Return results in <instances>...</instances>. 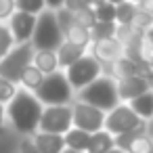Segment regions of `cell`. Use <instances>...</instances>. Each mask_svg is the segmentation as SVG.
Returning a JSON list of instances; mask_svg holds the SVG:
<instances>
[{
  "label": "cell",
  "instance_id": "cell-1",
  "mask_svg": "<svg viewBox=\"0 0 153 153\" xmlns=\"http://www.w3.org/2000/svg\"><path fill=\"white\" fill-rule=\"evenodd\" d=\"M42 111H44L42 103L36 99V94H32L27 90H17L7 107V113H9L15 130L21 134H34L38 130Z\"/></svg>",
  "mask_w": 153,
  "mask_h": 153
},
{
  "label": "cell",
  "instance_id": "cell-2",
  "mask_svg": "<svg viewBox=\"0 0 153 153\" xmlns=\"http://www.w3.org/2000/svg\"><path fill=\"white\" fill-rule=\"evenodd\" d=\"M80 103H86L90 107H97V109L109 113L111 109H115L120 105L115 80L113 78H107V76L97 78L92 84H88L86 88L80 90Z\"/></svg>",
  "mask_w": 153,
  "mask_h": 153
},
{
  "label": "cell",
  "instance_id": "cell-3",
  "mask_svg": "<svg viewBox=\"0 0 153 153\" xmlns=\"http://www.w3.org/2000/svg\"><path fill=\"white\" fill-rule=\"evenodd\" d=\"M30 44L34 46V51H55V53L63 44V32L53 11H42L36 17V30Z\"/></svg>",
  "mask_w": 153,
  "mask_h": 153
},
{
  "label": "cell",
  "instance_id": "cell-4",
  "mask_svg": "<svg viewBox=\"0 0 153 153\" xmlns=\"http://www.w3.org/2000/svg\"><path fill=\"white\" fill-rule=\"evenodd\" d=\"M71 86L65 78V74L55 71L51 76H44V82L36 90V99L44 103L46 107H59V105H69L71 101Z\"/></svg>",
  "mask_w": 153,
  "mask_h": 153
},
{
  "label": "cell",
  "instance_id": "cell-5",
  "mask_svg": "<svg viewBox=\"0 0 153 153\" xmlns=\"http://www.w3.org/2000/svg\"><path fill=\"white\" fill-rule=\"evenodd\" d=\"M34 46L27 44H19L15 46L4 59H0V78H4L7 82L15 84L21 80V74L32 65L34 61Z\"/></svg>",
  "mask_w": 153,
  "mask_h": 153
},
{
  "label": "cell",
  "instance_id": "cell-6",
  "mask_svg": "<svg viewBox=\"0 0 153 153\" xmlns=\"http://www.w3.org/2000/svg\"><path fill=\"white\" fill-rule=\"evenodd\" d=\"M101 69H103V65L92 55H84L80 61H76L71 67H67L65 78H67L71 90L80 92L82 88H86L88 84H92L97 78H101Z\"/></svg>",
  "mask_w": 153,
  "mask_h": 153
},
{
  "label": "cell",
  "instance_id": "cell-7",
  "mask_svg": "<svg viewBox=\"0 0 153 153\" xmlns=\"http://www.w3.org/2000/svg\"><path fill=\"white\" fill-rule=\"evenodd\" d=\"M147 122H143L126 103L124 105H117L115 109H111L105 117V128L111 136H120L124 132H130V130H138V128H145Z\"/></svg>",
  "mask_w": 153,
  "mask_h": 153
},
{
  "label": "cell",
  "instance_id": "cell-8",
  "mask_svg": "<svg viewBox=\"0 0 153 153\" xmlns=\"http://www.w3.org/2000/svg\"><path fill=\"white\" fill-rule=\"evenodd\" d=\"M40 132L46 134H67L74 128V113L69 105H59V107H46L40 117Z\"/></svg>",
  "mask_w": 153,
  "mask_h": 153
},
{
  "label": "cell",
  "instance_id": "cell-9",
  "mask_svg": "<svg viewBox=\"0 0 153 153\" xmlns=\"http://www.w3.org/2000/svg\"><path fill=\"white\" fill-rule=\"evenodd\" d=\"M71 113H74V128H78V130L94 134V132H101L105 128L107 113L101 111V109H97V107H90V105L78 101L71 107Z\"/></svg>",
  "mask_w": 153,
  "mask_h": 153
},
{
  "label": "cell",
  "instance_id": "cell-10",
  "mask_svg": "<svg viewBox=\"0 0 153 153\" xmlns=\"http://www.w3.org/2000/svg\"><path fill=\"white\" fill-rule=\"evenodd\" d=\"M92 57L103 65H115L120 59L126 57V46L117 38H107V40H97L92 42Z\"/></svg>",
  "mask_w": 153,
  "mask_h": 153
},
{
  "label": "cell",
  "instance_id": "cell-11",
  "mask_svg": "<svg viewBox=\"0 0 153 153\" xmlns=\"http://www.w3.org/2000/svg\"><path fill=\"white\" fill-rule=\"evenodd\" d=\"M11 34H13V40L15 44H27L32 42V36H34V30H36V17L34 15H27V13H19L15 11L11 15V25H9Z\"/></svg>",
  "mask_w": 153,
  "mask_h": 153
},
{
  "label": "cell",
  "instance_id": "cell-12",
  "mask_svg": "<svg viewBox=\"0 0 153 153\" xmlns=\"http://www.w3.org/2000/svg\"><path fill=\"white\" fill-rule=\"evenodd\" d=\"M115 88H117V97L120 101H134L136 97L145 94L151 90L149 86V80L143 78V76H134V78H122V80H115Z\"/></svg>",
  "mask_w": 153,
  "mask_h": 153
},
{
  "label": "cell",
  "instance_id": "cell-13",
  "mask_svg": "<svg viewBox=\"0 0 153 153\" xmlns=\"http://www.w3.org/2000/svg\"><path fill=\"white\" fill-rule=\"evenodd\" d=\"M32 143L40 153H63L65 151V140L61 134H46V132H36Z\"/></svg>",
  "mask_w": 153,
  "mask_h": 153
},
{
  "label": "cell",
  "instance_id": "cell-14",
  "mask_svg": "<svg viewBox=\"0 0 153 153\" xmlns=\"http://www.w3.org/2000/svg\"><path fill=\"white\" fill-rule=\"evenodd\" d=\"M32 65H34L42 76H51V74L59 71L57 53H55V51H36V53H34V61H32Z\"/></svg>",
  "mask_w": 153,
  "mask_h": 153
},
{
  "label": "cell",
  "instance_id": "cell-15",
  "mask_svg": "<svg viewBox=\"0 0 153 153\" xmlns=\"http://www.w3.org/2000/svg\"><path fill=\"white\" fill-rule=\"evenodd\" d=\"M86 55V48H80V46H74V44H67L63 40V44L57 48V61H59V67H71L76 61H80L82 57Z\"/></svg>",
  "mask_w": 153,
  "mask_h": 153
},
{
  "label": "cell",
  "instance_id": "cell-16",
  "mask_svg": "<svg viewBox=\"0 0 153 153\" xmlns=\"http://www.w3.org/2000/svg\"><path fill=\"white\" fill-rule=\"evenodd\" d=\"M128 107H130L143 122H151V120H153V90H149V92L136 97L134 101L128 103Z\"/></svg>",
  "mask_w": 153,
  "mask_h": 153
},
{
  "label": "cell",
  "instance_id": "cell-17",
  "mask_svg": "<svg viewBox=\"0 0 153 153\" xmlns=\"http://www.w3.org/2000/svg\"><path fill=\"white\" fill-rule=\"evenodd\" d=\"M63 140H65V149L78 151V153H86L88 143H90V134H88V132H84V130L71 128L67 134H63Z\"/></svg>",
  "mask_w": 153,
  "mask_h": 153
},
{
  "label": "cell",
  "instance_id": "cell-18",
  "mask_svg": "<svg viewBox=\"0 0 153 153\" xmlns=\"http://www.w3.org/2000/svg\"><path fill=\"white\" fill-rule=\"evenodd\" d=\"M111 149H115V143H113V136L107 130L90 134V143H88L86 153H109Z\"/></svg>",
  "mask_w": 153,
  "mask_h": 153
},
{
  "label": "cell",
  "instance_id": "cell-19",
  "mask_svg": "<svg viewBox=\"0 0 153 153\" xmlns=\"http://www.w3.org/2000/svg\"><path fill=\"white\" fill-rule=\"evenodd\" d=\"M63 40H65L67 44L80 46V48H86V46L92 42V38H90V30H84V27H80V25H76V23L63 34Z\"/></svg>",
  "mask_w": 153,
  "mask_h": 153
},
{
  "label": "cell",
  "instance_id": "cell-20",
  "mask_svg": "<svg viewBox=\"0 0 153 153\" xmlns=\"http://www.w3.org/2000/svg\"><path fill=\"white\" fill-rule=\"evenodd\" d=\"M136 15H138V7L130 0H124L115 7V25H132Z\"/></svg>",
  "mask_w": 153,
  "mask_h": 153
},
{
  "label": "cell",
  "instance_id": "cell-21",
  "mask_svg": "<svg viewBox=\"0 0 153 153\" xmlns=\"http://www.w3.org/2000/svg\"><path fill=\"white\" fill-rule=\"evenodd\" d=\"M19 82L25 86V90H27V92H30V90H32V92H36V90L40 88V84L44 82V76H42L34 65H30V67L21 74V80H19Z\"/></svg>",
  "mask_w": 153,
  "mask_h": 153
},
{
  "label": "cell",
  "instance_id": "cell-22",
  "mask_svg": "<svg viewBox=\"0 0 153 153\" xmlns=\"http://www.w3.org/2000/svg\"><path fill=\"white\" fill-rule=\"evenodd\" d=\"M115 32H117V25L115 23H94L92 30H90V38L92 42L97 40H107V38H115Z\"/></svg>",
  "mask_w": 153,
  "mask_h": 153
},
{
  "label": "cell",
  "instance_id": "cell-23",
  "mask_svg": "<svg viewBox=\"0 0 153 153\" xmlns=\"http://www.w3.org/2000/svg\"><path fill=\"white\" fill-rule=\"evenodd\" d=\"M92 9H94V17L99 23H115V7L113 4L103 0V2L94 4Z\"/></svg>",
  "mask_w": 153,
  "mask_h": 153
},
{
  "label": "cell",
  "instance_id": "cell-24",
  "mask_svg": "<svg viewBox=\"0 0 153 153\" xmlns=\"http://www.w3.org/2000/svg\"><path fill=\"white\" fill-rule=\"evenodd\" d=\"M44 0H15V9L19 13H27V15H34L38 17L42 11H44Z\"/></svg>",
  "mask_w": 153,
  "mask_h": 153
},
{
  "label": "cell",
  "instance_id": "cell-25",
  "mask_svg": "<svg viewBox=\"0 0 153 153\" xmlns=\"http://www.w3.org/2000/svg\"><path fill=\"white\" fill-rule=\"evenodd\" d=\"M74 23L84 27V30H92V25L97 23V17H94V9H84V11H78L74 13Z\"/></svg>",
  "mask_w": 153,
  "mask_h": 153
},
{
  "label": "cell",
  "instance_id": "cell-26",
  "mask_svg": "<svg viewBox=\"0 0 153 153\" xmlns=\"http://www.w3.org/2000/svg\"><path fill=\"white\" fill-rule=\"evenodd\" d=\"M126 153H153V138L147 134H140L138 138L132 140Z\"/></svg>",
  "mask_w": 153,
  "mask_h": 153
},
{
  "label": "cell",
  "instance_id": "cell-27",
  "mask_svg": "<svg viewBox=\"0 0 153 153\" xmlns=\"http://www.w3.org/2000/svg\"><path fill=\"white\" fill-rule=\"evenodd\" d=\"M13 44H15V40H13L11 30H9L7 25L0 23V59H4V57L13 51Z\"/></svg>",
  "mask_w": 153,
  "mask_h": 153
},
{
  "label": "cell",
  "instance_id": "cell-28",
  "mask_svg": "<svg viewBox=\"0 0 153 153\" xmlns=\"http://www.w3.org/2000/svg\"><path fill=\"white\" fill-rule=\"evenodd\" d=\"M57 23H59V27H61V32L65 34L71 25H74V13H69L67 9H59L57 13Z\"/></svg>",
  "mask_w": 153,
  "mask_h": 153
},
{
  "label": "cell",
  "instance_id": "cell-29",
  "mask_svg": "<svg viewBox=\"0 0 153 153\" xmlns=\"http://www.w3.org/2000/svg\"><path fill=\"white\" fill-rule=\"evenodd\" d=\"M15 84H11V82H7L4 78H0V105L2 103H11V99L15 97Z\"/></svg>",
  "mask_w": 153,
  "mask_h": 153
},
{
  "label": "cell",
  "instance_id": "cell-30",
  "mask_svg": "<svg viewBox=\"0 0 153 153\" xmlns=\"http://www.w3.org/2000/svg\"><path fill=\"white\" fill-rule=\"evenodd\" d=\"M90 7H92V0H65V4H63V9H67L69 13H78V11H84Z\"/></svg>",
  "mask_w": 153,
  "mask_h": 153
},
{
  "label": "cell",
  "instance_id": "cell-31",
  "mask_svg": "<svg viewBox=\"0 0 153 153\" xmlns=\"http://www.w3.org/2000/svg\"><path fill=\"white\" fill-rule=\"evenodd\" d=\"M15 13V0H0V21L9 19Z\"/></svg>",
  "mask_w": 153,
  "mask_h": 153
},
{
  "label": "cell",
  "instance_id": "cell-32",
  "mask_svg": "<svg viewBox=\"0 0 153 153\" xmlns=\"http://www.w3.org/2000/svg\"><path fill=\"white\" fill-rule=\"evenodd\" d=\"M136 7H138L140 13L153 17V0H138V4H136Z\"/></svg>",
  "mask_w": 153,
  "mask_h": 153
},
{
  "label": "cell",
  "instance_id": "cell-33",
  "mask_svg": "<svg viewBox=\"0 0 153 153\" xmlns=\"http://www.w3.org/2000/svg\"><path fill=\"white\" fill-rule=\"evenodd\" d=\"M19 153H40V151L36 149V145H34L30 138H25V140L21 143V147H19Z\"/></svg>",
  "mask_w": 153,
  "mask_h": 153
},
{
  "label": "cell",
  "instance_id": "cell-34",
  "mask_svg": "<svg viewBox=\"0 0 153 153\" xmlns=\"http://www.w3.org/2000/svg\"><path fill=\"white\" fill-rule=\"evenodd\" d=\"M44 4L48 7V11L57 13L59 9H63V4H65V0H44Z\"/></svg>",
  "mask_w": 153,
  "mask_h": 153
},
{
  "label": "cell",
  "instance_id": "cell-35",
  "mask_svg": "<svg viewBox=\"0 0 153 153\" xmlns=\"http://www.w3.org/2000/svg\"><path fill=\"white\" fill-rule=\"evenodd\" d=\"M147 136H151V138H153V120H151V122H147Z\"/></svg>",
  "mask_w": 153,
  "mask_h": 153
},
{
  "label": "cell",
  "instance_id": "cell-36",
  "mask_svg": "<svg viewBox=\"0 0 153 153\" xmlns=\"http://www.w3.org/2000/svg\"><path fill=\"white\" fill-rule=\"evenodd\" d=\"M2 122H4V107L0 105V128H2Z\"/></svg>",
  "mask_w": 153,
  "mask_h": 153
},
{
  "label": "cell",
  "instance_id": "cell-37",
  "mask_svg": "<svg viewBox=\"0 0 153 153\" xmlns=\"http://www.w3.org/2000/svg\"><path fill=\"white\" fill-rule=\"evenodd\" d=\"M105 2H109V4H113V7H117L120 2H124V0H105Z\"/></svg>",
  "mask_w": 153,
  "mask_h": 153
},
{
  "label": "cell",
  "instance_id": "cell-38",
  "mask_svg": "<svg viewBox=\"0 0 153 153\" xmlns=\"http://www.w3.org/2000/svg\"><path fill=\"white\" fill-rule=\"evenodd\" d=\"M147 65H149V69H151V74H153V57H151V61H149Z\"/></svg>",
  "mask_w": 153,
  "mask_h": 153
},
{
  "label": "cell",
  "instance_id": "cell-39",
  "mask_svg": "<svg viewBox=\"0 0 153 153\" xmlns=\"http://www.w3.org/2000/svg\"><path fill=\"white\" fill-rule=\"evenodd\" d=\"M109 153H122V151H120V149H111Z\"/></svg>",
  "mask_w": 153,
  "mask_h": 153
},
{
  "label": "cell",
  "instance_id": "cell-40",
  "mask_svg": "<svg viewBox=\"0 0 153 153\" xmlns=\"http://www.w3.org/2000/svg\"><path fill=\"white\" fill-rule=\"evenodd\" d=\"M63 153H78V151H71V149H65Z\"/></svg>",
  "mask_w": 153,
  "mask_h": 153
},
{
  "label": "cell",
  "instance_id": "cell-41",
  "mask_svg": "<svg viewBox=\"0 0 153 153\" xmlns=\"http://www.w3.org/2000/svg\"><path fill=\"white\" fill-rule=\"evenodd\" d=\"M130 2H134V4H138V0H130Z\"/></svg>",
  "mask_w": 153,
  "mask_h": 153
}]
</instances>
